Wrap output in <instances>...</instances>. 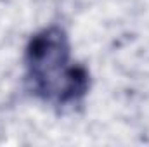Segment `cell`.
Returning <instances> with one entry per match:
<instances>
[{"label": "cell", "instance_id": "cell-1", "mask_svg": "<svg viewBox=\"0 0 149 147\" xmlns=\"http://www.w3.org/2000/svg\"><path fill=\"white\" fill-rule=\"evenodd\" d=\"M24 68L30 92L50 106H76L90 87L88 71L71 61L70 40L59 26L43 28L31 37Z\"/></svg>", "mask_w": 149, "mask_h": 147}]
</instances>
